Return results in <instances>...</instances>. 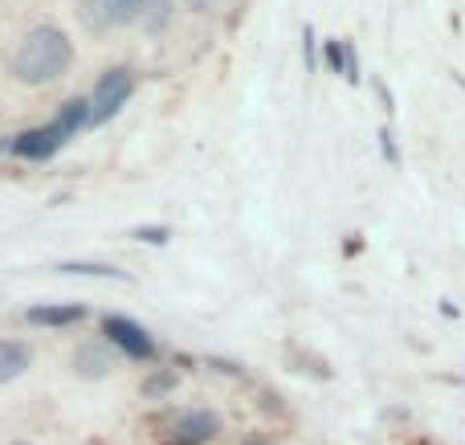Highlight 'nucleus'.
Masks as SVG:
<instances>
[{
    "mask_svg": "<svg viewBox=\"0 0 465 445\" xmlns=\"http://www.w3.org/2000/svg\"><path fill=\"white\" fill-rule=\"evenodd\" d=\"M78 127H86V98H70L49 127L25 131V135H16L8 147H13L16 155H25V160H49V155H54Z\"/></svg>",
    "mask_w": 465,
    "mask_h": 445,
    "instance_id": "f03ea898",
    "label": "nucleus"
},
{
    "mask_svg": "<svg viewBox=\"0 0 465 445\" xmlns=\"http://www.w3.org/2000/svg\"><path fill=\"white\" fill-rule=\"evenodd\" d=\"M302 57H306V70H314L319 57H314V29L311 25H302Z\"/></svg>",
    "mask_w": 465,
    "mask_h": 445,
    "instance_id": "6ab92c4d",
    "label": "nucleus"
},
{
    "mask_svg": "<svg viewBox=\"0 0 465 445\" xmlns=\"http://www.w3.org/2000/svg\"><path fill=\"white\" fill-rule=\"evenodd\" d=\"M103 335L111 348H119L127 360H152L155 356V340L135 323V319H123V315H106L103 319Z\"/></svg>",
    "mask_w": 465,
    "mask_h": 445,
    "instance_id": "20e7f679",
    "label": "nucleus"
},
{
    "mask_svg": "<svg viewBox=\"0 0 465 445\" xmlns=\"http://www.w3.org/2000/svg\"><path fill=\"white\" fill-rule=\"evenodd\" d=\"M74 62V45L57 25H37L21 37L13 49V78L25 86H45V82L62 78Z\"/></svg>",
    "mask_w": 465,
    "mask_h": 445,
    "instance_id": "f257e3e1",
    "label": "nucleus"
},
{
    "mask_svg": "<svg viewBox=\"0 0 465 445\" xmlns=\"http://www.w3.org/2000/svg\"><path fill=\"white\" fill-rule=\"evenodd\" d=\"M111 25H139V13H143V0H103Z\"/></svg>",
    "mask_w": 465,
    "mask_h": 445,
    "instance_id": "f8f14e48",
    "label": "nucleus"
},
{
    "mask_svg": "<svg viewBox=\"0 0 465 445\" xmlns=\"http://www.w3.org/2000/svg\"><path fill=\"white\" fill-rule=\"evenodd\" d=\"M371 90L380 94V106H384V111L392 114V111H396V98H392V90H388V82L380 78V74H371Z\"/></svg>",
    "mask_w": 465,
    "mask_h": 445,
    "instance_id": "a211bd4d",
    "label": "nucleus"
},
{
    "mask_svg": "<svg viewBox=\"0 0 465 445\" xmlns=\"http://www.w3.org/2000/svg\"><path fill=\"white\" fill-rule=\"evenodd\" d=\"M131 90H135V78H131L127 65H114L103 78L94 82V94L86 98V127H98V123H111L114 114L127 106Z\"/></svg>",
    "mask_w": 465,
    "mask_h": 445,
    "instance_id": "7ed1b4c3",
    "label": "nucleus"
},
{
    "mask_svg": "<svg viewBox=\"0 0 465 445\" xmlns=\"http://www.w3.org/2000/svg\"><path fill=\"white\" fill-rule=\"evenodd\" d=\"M135 242L163 245V242H168V229H163V225H139V229H135Z\"/></svg>",
    "mask_w": 465,
    "mask_h": 445,
    "instance_id": "dca6fc26",
    "label": "nucleus"
},
{
    "mask_svg": "<svg viewBox=\"0 0 465 445\" xmlns=\"http://www.w3.org/2000/svg\"><path fill=\"white\" fill-rule=\"evenodd\" d=\"M380 152H384V160L392 163H401V152H396V139H392V127H380Z\"/></svg>",
    "mask_w": 465,
    "mask_h": 445,
    "instance_id": "f3484780",
    "label": "nucleus"
},
{
    "mask_svg": "<svg viewBox=\"0 0 465 445\" xmlns=\"http://www.w3.org/2000/svg\"><path fill=\"white\" fill-rule=\"evenodd\" d=\"M176 16V0H143V13H139V25H143L147 37H160L163 29Z\"/></svg>",
    "mask_w": 465,
    "mask_h": 445,
    "instance_id": "6e6552de",
    "label": "nucleus"
},
{
    "mask_svg": "<svg viewBox=\"0 0 465 445\" xmlns=\"http://www.w3.org/2000/svg\"><path fill=\"white\" fill-rule=\"evenodd\" d=\"M78 21L86 25L90 33H106V29H114L111 16H106V8H103V0H78Z\"/></svg>",
    "mask_w": 465,
    "mask_h": 445,
    "instance_id": "9d476101",
    "label": "nucleus"
},
{
    "mask_svg": "<svg viewBox=\"0 0 465 445\" xmlns=\"http://www.w3.org/2000/svg\"><path fill=\"white\" fill-rule=\"evenodd\" d=\"M322 62H327V70L331 74H343V41H327V45H322Z\"/></svg>",
    "mask_w": 465,
    "mask_h": 445,
    "instance_id": "4468645a",
    "label": "nucleus"
},
{
    "mask_svg": "<svg viewBox=\"0 0 465 445\" xmlns=\"http://www.w3.org/2000/svg\"><path fill=\"white\" fill-rule=\"evenodd\" d=\"M13 445H33V441H13Z\"/></svg>",
    "mask_w": 465,
    "mask_h": 445,
    "instance_id": "4be33fe9",
    "label": "nucleus"
},
{
    "mask_svg": "<svg viewBox=\"0 0 465 445\" xmlns=\"http://www.w3.org/2000/svg\"><path fill=\"white\" fill-rule=\"evenodd\" d=\"M343 78L351 82V86H360V54H355L351 41H343Z\"/></svg>",
    "mask_w": 465,
    "mask_h": 445,
    "instance_id": "ddd939ff",
    "label": "nucleus"
},
{
    "mask_svg": "<svg viewBox=\"0 0 465 445\" xmlns=\"http://www.w3.org/2000/svg\"><path fill=\"white\" fill-rule=\"evenodd\" d=\"M172 389H176V376H172V372L152 376V381L143 384V392H147V397H163V392H172Z\"/></svg>",
    "mask_w": 465,
    "mask_h": 445,
    "instance_id": "2eb2a0df",
    "label": "nucleus"
},
{
    "mask_svg": "<svg viewBox=\"0 0 465 445\" xmlns=\"http://www.w3.org/2000/svg\"><path fill=\"white\" fill-rule=\"evenodd\" d=\"M62 274H90V278H114V282H131L123 270H114V266H98V262H62Z\"/></svg>",
    "mask_w": 465,
    "mask_h": 445,
    "instance_id": "9b49d317",
    "label": "nucleus"
},
{
    "mask_svg": "<svg viewBox=\"0 0 465 445\" xmlns=\"http://www.w3.org/2000/svg\"><path fill=\"white\" fill-rule=\"evenodd\" d=\"M74 372H78L82 381H103V376H111V372H114V356H111V348H106L103 340L82 343V348L74 351Z\"/></svg>",
    "mask_w": 465,
    "mask_h": 445,
    "instance_id": "423d86ee",
    "label": "nucleus"
},
{
    "mask_svg": "<svg viewBox=\"0 0 465 445\" xmlns=\"http://www.w3.org/2000/svg\"><path fill=\"white\" fill-rule=\"evenodd\" d=\"M453 82H458V86L465 90V74H458V70H453Z\"/></svg>",
    "mask_w": 465,
    "mask_h": 445,
    "instance_id": "412c9836",
    "label": "nucleus"
},
{
    "mask_svg": "<svg viewBox=\"0 0 465 445\" xmlns=\"http://www.w3.org/2000/svg\"><path fill=\"white\" fill-rule=\"evenodd\" d=\"M245 445H262V441H245Z\"/></svg>",
    "mask_w": 465,
    "mask_h": 445,
    "instance_id": "5701e85b",
    "label": "nucleus"
},
{
    "mask_svg": "<svg viewBox=\"0 0 465 445\" xmlns=\"http://www.w3.org/2000/svg\"><path fill=\"white\" fill-rule=\"evenodd\" d=\"M33 368V348L25 340H0V384L16 381Z\"/></svg>",
    "mask_w": 465,
    "mask_h": 445,
    "instance_id": "0eeeda50",
    "label": "nucleus"
},
{
    "mask_svg": "<svg viewBox=\"0 0 465 445\" xmlns=\"http://www.w3.org/2000/svg\"><path fill=\"white\" fill-rule=\"evenodd\" d=\"M193 13H213V8H221V0H184Z\"/></svg>",
    "mask_w": 465,
    "mask_h": 445,
    "instance_id": "aec40b11",
    "label": "nucleus"
},
{
    "mask_svg": "<svg viewBox=\"0 0 465 445\" xmlns=\"http://www.w3.org/2000/svg\"><path fill=\"white\" fill-rule=\"evenodd\" d=\"M221 433V417L213 409H188L176 413V421L168 425V445H209Z\"/></svg>",
    "mask_w": 465,
    "mask_h": 445,
    "instance_id": "39448f33",
    "label": "nucleus"
},
{
    "mask_svg": "<svg viewBox=\"0 0 465 445\" xmlns=\"http://www.w3.org/2000/svg\"><path fill=\"white\" fill-rule=\"evenodd\" d=\"M25 319H29L33 327H70V323H78V319H86V311L82 307H29Z\"/></svg>",
    "mask_w": 465,
    "mask_h": 445,
    "instance_id": "1a4fd4ad",
    "label": "nucleus"
}]
</instances>
